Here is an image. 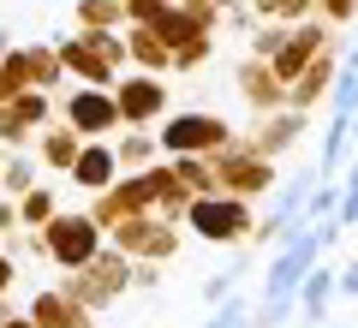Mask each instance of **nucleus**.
Instances as JSON below:
<instances>
[{"mask_svg": "<svg viewBox=\"0 0 358 328\" xmlns=\"http://www.w3.org/2000/svg\"><path fill=\"white\" fill-rule=\"evenodd\" d=\"M42 251H48L54 263H84V257H96V227H90L84 215H66V221H54V233L42 239Z\"/></svg>", "mask_w": 358, "mask_h": 328, "instance_id": "obj_1", "label": "nucleus"}, {"mask_svg": "<svg viewBox=\"0 0 358 328\" xmlns=\"http://www.w3.org/2000/svg\"><path fill=\"white\" fill-rule=\"evenodd\" d=\"M317 239H322V233H293V251H287L281 263L268 269V287H263L268 299H287V292H293V280L305 275V263L317 257Z\"/></svg>", "mask_w": 358, "mask_h": 328, "instance_id": "obj_2", "label": "nucleus"}, {"mask_svg": "<svg viewBox=\"0 0 358 328\" xmlns=\"http://www.w3.org/2000/svg\"><path fill=\"white\" fill-rule=\"evenodd\" d=\"M167 150H209V143H221V120H203V114H185L167 126Z\"/></svg>", "mask_w": 358, "mask_h": 328, "instance_id": "obj_3", "label": "nucleus"}, {"mask_svg": "<svg viewBox=\"0 0 358 328\" xmlns=\"http://www.w3.org/2000/svg\"><path fill=\"white\" fill-rule=\"evenodd\" d=\"M192 221H197V233H203V239H233V233L245 227L239 203H197Z\"/></svg>", "mask_w": 358, "mask_h": 328, "instance_id": "obj_4", "label": "nucleus"}, {"mask_svg": "<svg viewBox=\"0 0 358 328\" xmlns=\"http://www.w3.org/2000/svg\"><path fill=\"white\" fill-rule=\"evenodd\" d=\"M114 114H120V108H114L108 96H78V101H72L78 131H102V126H114Z\"/></svg>", "mask_w": 358, "mask_h": 328, "instance_id": "obj_5", "label": "nucleus"}, {"mask_svg": "<svg viewBox=\"0 0 358 328\" xmlns=\"http://www.w3.org/2000/svg\"><path fill=\"white\" fill-rule=\"evenodd\" d=\"M155 108H162V84H150V78L143 84H126V96H120V114L126 120H150Z\"/></svg>", "mask_w": 358, "mask_h": 328, "instance_id": "obj_6", "label": "nucleus"}, {"mask_svg": "<svg viewBox=\"0 0 358 328\" xmlns=\"http://www.w3.org/2000/svg\"><path fill=\"white\" fill-rule=\"evenodd\" d=\"M72 167H78V179L96 191V185H108V173H114V155H108V150H84Z\"/></svg>", "mask_w": 358, "mask_h": 328, "instance_id": "obj_7", "label": "nucleus"}, {"mask_svg": "<svg viewBox=\"0 0 358 328\" xmlns=\"http://www.w3.org/2000/svg\"><path fill=\"white\" fill-rule=\"evenodd\" d=\"M334 108H341V114H352V108H358V66H346V72H341V84H334Z\"/></svg>", "mask_w": 358, "mask_h": 328, "instance_id": "obj_8", "label": "nucleus"}, {"mask_svg": "<svg viewBox=\"0 0 358 328\" xmlns=\"http://www.w3.org/2000/svg\"><path fill=\"white\" fill-rule=\"evenodd\" d=\"M346 162V126L334 120V131H329V143H322V167H341Z\"/></svg>", "mask_w": 358, "mask_h": 328, "instance_id": "obj_9", "label": "nucleus"}, {"mask_svg": "<svg viewBox=\"0 0 358 328\" xmlns=\"http://www.w3.org/2000/svg\"><path fill=\"white\" fill-rule=\"evenodd\" d=\"M305 197H310V173H299L293 185L281 191V215H293V209H299V203H305Z\"/></svg>", "mask_w": 358, "mask_h": 328, "instance_id": "obj_10", "label": "nucleus"}, {"mask_svg": "<svg viewBox=\"0 0 358 328\" xmlns=\"http://www.w3.org/2000/svg\"><path fill=\"white\" fill-rule=\"evenodd\" d=\"M42 155H48L54 167H66V162H78V150H72V138H48V143H42Z\"/></svg>", "mask_w": 358, "mask_h": 328, "instance_id": "obj_11", "label": "nucleus"}, {"mask_svg": "<svg viewBox=\"0 0 358 328\" xmlns=\"http://www.w3.org/2000/svg\"><path fill=\"white\" fill-rule=\"evenodd\" d=\"M48 209H54V197H48V191H30V197H24V221H42Z\"/></svg>", "mask_w": 358, "mask_h": 328, "instance_id": "obj_12", "label": "nucleus"}, {"mask_svg": "<svg viewBox=\"0 0 358 328\" xmlns=\"http://www.w3.org/2000/svg\"><path fill=\"white\" fill-rule=\"evenodd\" d=\"M329 280H334V275H322V269H317V275L305 280V304H310V311L322 304V292H329Z\"/></svg>", "mask_w": 358, "mask_h": 328, "instance_id": "obj_13", "label": "nucleus"}, {"mask_svg": "<svg viewBox=\"0 0 358 328\" xmlns=\"http://www.w3.org/2000/svg\"><path fill=\"white\" fill-rule=\"evenodd\" d=\"M30 185V162H13L6 167V191H24Z\"/></svg>", "mask_w": 358, "mask_h": 328, "instance_id": "obj_14", "label": "nucleus"}, {"mask_svg": "<svg viewBox=\"0 0 358 328\" xmlns=\"http://www.w3.org/2000/svg\"><path fill=\"white\" fill-rule=\"evenodd\" d=\"M209 328H245V304H227V311H221Z\"/></svg>", "mask_w": 358, "mask_h": 328, "instance_id": "obj_15", "label": "nucleus"}, {"mask_svg": "<svg viewBox=\"0 0 358 328\" xmlns=\"http://www.w3.org/2000/svg\"><path fill=\"white\" fill-rule=\"evenodd\" d=\"M341 287H346V292H358V263L346 269V280H341Z\"/></svg>", "mask_w": 358, "mask_h": 328, "instance_id": "obj_16", "label": "nucleus"}, {"mask_svg": "<svg viewBox=\"0 0 358 328\" xmlns=\"http://www.w3.org/2000/svg\"><path fill=\"white\" fill-rule=\"evenodd\" d=\"M6 280H13V263H6V257H0V292H6Z\"/></svg>", "mask_w": 358, "mask_h": 328, "instance_id": "obj_17", "label": "nucleus"}, {"mask_svg": "<svg viewBox=\"0 0 358 328\" xmlns=\"http://www.w3.org/2000/svg\"><path fill=\"white\" fill-rule=\"evenodd\" d=\"M6 328H42V322H6Z\"/></svg>", "mask_w": 358, "mask_h": 328, "instance_id": "obj_18", "label": "nucleus"}, {"mask_svg": "<svg viewBox=\"0 0 358 328\" xmlns=\"http://www.w3.org/2000/svg\"><path fill=\"white\" fill-rule=\"evenodd\" d=\"M0 54H6V30H0Z\"/></svg>", "mask_w": 358, "mask_h": 328, "instance_id": "obj_19", "label": "nucleus"}]
</instances>
